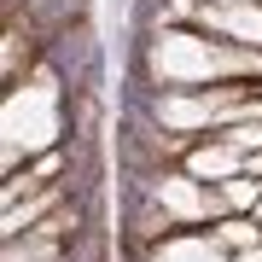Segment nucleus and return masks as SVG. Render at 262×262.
<instances>
[{"label":"nucleus","mask_w":262,"mask_h":262,"mask_svg":"<svg viewBox=\"0 0 262 262\" xmlns=\"http://www.w3.org/2000/svg\"><path fill=\"white\" fill-rule=\"evenodd\" d=\"M233 262H262V245H256V251H239Z\"/></svg>","instance_id":"2"},{"label":"nucleus","mask_w":262,"mask_h":262,"mask_svg":"<svg viewBox=\"0 0 262 262\" xmlns=\"http://www.w3.org/2000/svg\"><path fill=\"white\" fill-rule=\"evenodd\" d=\"M222 239H227V245H239V251H256V245H262L256 222H239V215H233V222H222Z\"/></svg>","instance_id":"1"}]
</instances>
